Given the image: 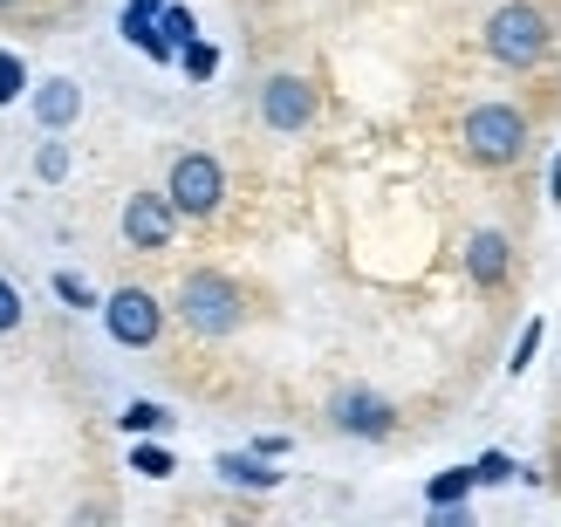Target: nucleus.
I'll return each instance as SVG.
<instances>
[{"instance_id":"obj_20","label":"nucleus","mask_w":561,"mask_h":527,"mask_svg":"<svg viewBox=\"0 0 561 527\" xmlns=\"http://www.w3.org/2000/svg\"><path fill=\"white\" fill-rule=\"evenodd\" d=\"M35 172H42V179H62V172H69V145H42Z\"/></svg>"},{"instance_id":"obj_13","label":"nucleus","mask_w":561,"mask_h":527,"mask_svg":"<svg viewBox=\"0 0 561 527\" xmlns=\"http://www.w3.org/2000/svg\"><path fill=\"white\" fill-rule=\"evenodd\" d=\"M158 27H164V42H172V48H185V42H199V21H192V8H172V0H164V14H158Z\"/></svg>"},{"instance_id":"obj_8","label":"nucleus","mask_w":561,"mask_h":527,"mask_svg":"<svg viewBox=\"0 0 561 527\" xmlns=\"http://www.w3.org/2000/svg\"><path fill=\"white\" fill-rule=\"evenodd\" d=\"M507 267H514V247H507V233H493V227H480L466 240V274L480 288H500L507 282Z\"/></svg>"},{"instance_id":"obj_10","label":"nucleus","mask_w":561,"mask_h":527,"mask_svg":"<svg viewBox=\"0 0 561 527\" xmlns=\"http://www.w3.org/2000/svg\"><path fill=\"white\" fill-rule=\"evenodd\" d=\"M76 117H82L76 76H48V82H35V124H42V130H69Z\"/></svg>"},{"instance_id":"obj_22","label":"nucleus","mask_w":561,"mask_h":527,"mask_svg":"<svg viewBox=\"0 0 561 527\" xmlns=\"http://www.w3.org/2000/svg\"><path fill=\"white\" fill-rule=\"evenodd\" d=\"M8 329H21V295L0 282V336H8Z\"/></svg>"},{"instance_id":"obj_3","label":"nucleus","mask_w":561,"mask_h":527,"mask_svg":"<svg viewBox=\"0 0 561 527\" xmlns=\"http://www.w3.org/2000/svg\"><path fill=\"white\" fill-rule=\"evenodd\" d=\"M520 145H527V117H520V110L480 103V110L466 117V158H472V164H514Z\"/></svg>"},{"instance_id":"obj_9","label":"nucleus","mask_w":561,"mask_h":527,"mask_svg":"<svg viewBox=\"0 0 561 527\" xmlns=\"http://www.w3.org/2000/svg\"><path fill=\"white\" fill-rule=\"evenodd\" d=\"M335 432H350V438H383L390 432V404L377 391H343L335 398Z\"/></svg>"},{"instance_id":"obj_17","label":"nucleus","mask_w":561,"mask_h":527,"mask_svg":"<svg viewBox=\"0 0 561 527\" xmlns=\"http://www.w3.org/2000/svg\"><path fill=\"white\" fill-rule=\"evenodd\" d=\"M472 473H480V486H507L520 466H514L507 452H486V459H472Z\"/></svg>"},{"instance_id":"obj_7","label":"nucleus","mask_w":561,"mask_h":527,"mask_svg":"<svg viewBox=\"0 0 561 527\" xmlns=\"http://www.w3.org/2000/svg\"><path fill=\"white\" fill-rule=\"evenodd\" d=\"M172 219H179L172 192H137V199L124 206V240L145 247V254H158V247L172 240Z\"/></svg>"},{"instance_id":"obj_15","label":"nucleus","mask_w":561,"mask_h":527,"mask_svg":"<svg viewBox=\"0 0 561 527\" xmlns=\"http://www.w3.org/2000/svg\"><path fill=\"white\" fill-rule=\"evenodd\" d=\"M21 90H27L21 55H14V48H0V103H21Z\"/></svg>"},{"instance_id":"obj_23","label":"nucleus","mask_w":561,"mask_h":527,"mask_svg":"<svg viewBox=\"0 0 561 527\" xmlns=\"http://www.w3.org/2000/svg\"><path fill=\"white\" fill-rule=\"evenodd\" d=\"M130 8H137V14H164V0H130Z\"/></svg>"},{"instance_id":"obj_19","label":"nucleus","mask_w":561,"mask_h":527,"mask_svg":"<svg viewBox=\"0 0 561 527\" xmlns=\"http://www.w3.org/2000/svg\"><path fill=\"white\" fill-rule=\"evenodd\" d=\"M55 295H62L69 309H96V295H90V282H82V274H55Z\"/></svg>"},{"instance_id":"obj_1","label":"nucleus","mask_w":561,"mask_h":527,"mask_svg":"<svg viewBox=\"0 0 561 527\" xmlns=\"http://www.w3.org/2000/svg\"><path fill=\"white\" fill-rule=\"evenodd\" d=\"M486 55H493V62H507V69H535L541 55H548V21H541V8L507 0V8L486 21Z\"/></svg>"},{"instance_id":"obj_18","label":"nucleus","mask_w":561,"mask_h":527,"mask_svg":"<svg viewBox=\"0 0 561 527\" xmlns=\"http://www.w3.org/2000/svg\"><path fill=\"white\" fill-rule=\"evenodd\" d=\"M130 473L164 480V473H172V452H164V446H137V452H130Z\"/></svg>"},{"instance_id":"obj_21","label":"nucleus","mask_w":561,"mask_h":527,"mask_svg":"<svg viewBox=\"0 0 561 527\" xmlns=\"http://www.w3.org/2000/svg\"><path fill=\"white\" fill-rule=\"evenodd\" d=\"M535 350H541V322H527V329H520V343H514V370L535 364Z\"/></svg>"},{"instance_id":"obj_12","label":"nucleus","mask_w":561,"mask_h":527,"mask_svg":"<svg viewBox=\"0 0 561 527\" xmlns=\"http://www.w3.org/2000/svg\"><path fill=\"white\" fill-rule=\"evenodd\" d=\"M472 486H480V473H472V466H445V473L425 486V501H432V507H453V501H466Z\"/></svg>"},{"instance_id":"obj_6","label":"nucleus","mask_w":561,"mask_h":527,"mask_svg":"<svg viewBox=\"0 0 561 527\" xmlns=\"http://www.w3.org/2000/svg\"><path fill=\"white\" fill-rule=\"evenodd\" d=\"M261 117H267V130L295 137V130H308V117H316V90H308L301 76H274L261 90Z\"/></svg>"},{"instance_id":"obj_24","label":"nucleus","mask_w":561,"mask_h":527,"mask_svg":"<svg viewBox=\"0 0 561 527\" xmlns=\"http://www.w3.org/2000/svg\"><path fill=\"white\" fill-rule=\"evenodd\" d=\"M548 192H554V199H561V158H554V172H548Z\"/></svg>"},{"instance_id":"obj_5","label":"nucleus","mask_w":561,"mask_h":527,"mask_svg":"<svg viewBox=\"0 0 561 527\" xmlns=\"http://www.w3.org/2000/svg\"><path fill=\"white\" fill-rule=\"evenodd\" d=\"M103 329L117 336L124 350H145V343H158V329H164V309L145 295V288H117L103 301Z\"/></svg>"},{"instance_id":"obj_16","label":"nucleus","mask_w":561,"mask_h":527,"mask_svg":"<svg viewBox=\"0 0 561 527\" xmlns=\"http://www.w3.org/2000/svg\"><path fill=\"white\" fill-rule=\"evenodd\" d=\"M179 62H185V76H192V82H206V76L219 69V48H206V42H185V48H179Z\"/></svg>"},{"instance_id":"obj_2","label":"nucleus","mask_w":561,"mask_h":527,"mask_svg":"<svg viewBox=\"0 0 561 527\" xmlns=\"http://www.w3.org/2000/svg\"><path fill=\"white\" fill-rule=\"evenodd\" d=\"M179 316H185V329H199V336H233L240 329V288L227 274H185Z\"/></svg>"},{"instance_id":"obj_25","label":"nucleus","mask_w":561,"mask_h":527,"mask_svg":"<svg viewBox=\"0 0 561 527\" xmlns=\"http://www.w3.org/2000/svg\"><path fill=\"white\" fill-rule=\"evenodd\" d=\"M0 8H14V0H0Z\"/></svg>"},{"instance_id":"obj_4","label":"nucleus","mask_w":561,"mask_h":527,"mask_svg":"<svg viewBox=\"0 0 561 527\" xmlns=\"http://www.w3.org/2000/svg\"><path fill=\"white\" fill-rule=\"evenodd\" d=\"M164 192H172V206H179V213L206 219L219 199H227V172H219L206 151H185V158L172 164V185H164Z\"/></svg>"},{"instance_id":"obj_11","label":"nucleus","mask_w":561,"mask_h":527,"mask_svg":"<svg viewBox=\"0 0 561 527\" xmlns=\"http://www.w3.org/2000/svg\"><path fill=\"white\" fill-rule=\"evenodd\" d=\"M213 473L227 480V486H254V493H267V486L280 480L274 466H267V452H219V459H213Z\"/></svg>"},{"instance_id":"obj_14","label":"nucleus","mask_w":561,"mask_h":527,"mask_svg":"<svg viewBox=\"0 0 561 527\" xmlns=\"http://www.w3.org/2000/svg\"><path fill=\"white\" fill-rule=\"evenodd\" d=\"M124 432H137V438H145V432H164V425H172V419H164V404H145V398H137V404H124V419H117Z\"/></svg>"}]
</instances>
